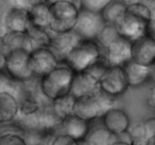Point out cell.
Instances as JSON below:
<instances>
[{
  "label": "cell",
  "mask_w": 155,
  "mask_h": 145,
  "mask_svg": "<svg viewBox=\"0 0 155 145\" xmlns=\"http://www.w3.org/2000/svg\"><path fill=\"white\" fill-rule=\"evenodd\" d=\"M119 137L103 126L90 128L83 142L86 145H111Z\"/></svg>",
  "instance_id": "20"
},
{
  "label": "cell",
  "mask_w": 155,
  "mask_h": 145,
  "mask_svg": "<svg viewBox=\"0 0 155 145\" xmlns=\"http://www.w3.org/2000/svg\"><path fill=\"white\" fill-rule=\"evenodd\" d=\"M111 145H131V143H130L129 140H117L116 141L114 142Z\"/></svg>",
  "instance_id": "38"
},
{
  "label": "cell",
  "mask_w": 155,
  "mask_h": 145,
  "mask_svg": "<svg viewBox=\"0 0 155 145\" xmlns=\"http://www.w3.org/2000/svg\"><path fill=\"white\" fill-rule=\"evenodd\" d=\"M62 133L71 136L77 141L84 140L90 130V122L75 114L70 115L62 119L61 124Z\"/></svg>",
  "instance_id": "15"
},
{
  "label": "cell",
  "mask_w": 155,
  "mask_h": 145,
  "mask_svg": "<svg viewBox=\"0 0 155 145\" xmlns=\"http://www.w3.org/2000/svg\"><path fill=\"white\" fill-rule=\"evenodd\" d=\"M5 24L8 31L27 33L31 26L29 11L12 7L6 14Z\"/></svg>",
  "instance_id": "18"
},
{
  "label": "cell",
  "mask_w": 155,
  "mask_h": 145,
  "mask_svg": "<svg viewBox=\"0 0 155 145\" xmlns=\"http://www.w3.org/2000/svg\"><path fill=\"white\" fill-rule=\"evenodd\" d=\"M152 67V71H153V75L155 76V63L153 64V66H151Z\"/></svg>",
  "instance_id": "41"
},
{
  "label": "cell",
  "mask_w": 155,
  "mask_h": 145,
  "mask_svg": "<svg viewBox=\"0 0 155 145\" xmlns=\"http://www.w3.org/2000/svg\"><path fill=\"white\" fill-rule=\"evenodd\" d=\"M103 125L117 136L126 134L130 128V119L122 109L117 107L109 109L101 116Z\"/></svg>",
  "instance_id": "14"
},
{
  "label": "cell",
  "mask_w": 155,
  "mask_h": 145,
  "mask_svg": "<svg viewBox=\"0 0 155 145\" xmlns=\"http://www.w3.org/2000/svg\"><path fill=\"white\" fill-rule=\"evenodd\" d=\"M20 113L18 97L8 92H0V124L15 122Z\"/></svg>",
  "instance_id": "17"
},
{
  "label": "cell",
  "mask_w": 155,
  "mask_h": 145,
  "mask_svg": "<svg viewBox=\"0 0 155 145\" xmlns=\"http://www.w3.org/2000/svg\"><path fill=\"white\" fill-rule=\"evenodd\" d=\"M60 63L49 48L35 49L30 52L29 65L34 77L40 79Z\"/></svg>",
  "instance_id": "9"
},
{
  "label": "cell",
  "mask_w": 155,
  "mask_h": 145,
  "mask_svg": "<svg viewBox=\"0 0 155 145\" xmlns=\"http://www.w3.org/2000/svg\"><path fill=\"white\" fill-rule=\"evenodd\" d=\"M130 87H139L146 83L153 76L152 67L140 64L133 60L124 66Z\"/></svg>",
  "instance_id": "16"
},
{
  "label": "cell",
  "mask_w": 155,
  "mask_h": 145,
  "mask_svg": "<svg viewBox=\"0 0 155 145\" xmlns=\"http://www.w3.org/2000/svg\"><path fill=\"white\" fill-rule=\"evenodd\" d=\"M80 40L81 38L74 30L54 33L49 48L56 56L58 61L63 63Z\"/></svg>",
  "instance_id": "13"
},
{
  "label": "cell",
  "mask_w": 155,
  "mask_h": 145,
  "mask_svg": "<svg viewBox=\"0 0 155 145\" xmlns=\"http://www.w3.org/2000/svg\"><path fill=\"white\" fill-rule=\"evenodd\" d=\"M48 29H42L30 26L27 32L30 39L32 51L42 48H49L52 35L49 33Z\"/></svg>",
  "instance_id": "24"
},
{
  "label": "cell",
  "mask_w": 155,
  "mask_h": 145,
  "mask_svg": "<svg viewBox=\"0 0 155 145\" xmlns=\"http://www.w3.org/2000/svg\"><path fill=\"white\" fill-rule=\"evenodd\" d=\"M58 1L71 2L75 4L79 8H82V0H45V2H47L48 4H51V3L54 2H58Z\"/></svg>",
  "instance_id": "37"
},
{
  "label": "cell",
  "mask_w": 155,
  "mask_h": 145,
  "mask_svg": "<svg viewBox=\"0 0 155 145\" xmlns=\"http://www.w3.org/2000/svg\"><path fill=\"white\" fill-rule=\"evenodd\" d=\"M149 11L151 18V27L155 24V0H139Z\"/></svg>",
  "instance_id": "34"
},
{
  "label": "cell",
  "mask_w": 155,
  "mask_h": 145,
  "mask_svg": "<svg viewBox=\"0 0 155 145\" xmlns=\"http://www.w3.org/2000/svg\"><path fill=\"white\" fill-rule=\"evenodd\" d=\"M115 99L101 91L92 95L80 97L76 99L74 114L91 122L101 117L109 109L116 107Z\"/></svg>",
  "instance_id": "3"
},
{
  "label": "cell",
  "mask_w": 155,
  "mask_h": 145,
  "mask_svg": "<svg viewBox=\"0 0 155 145\" xmlns=\"http://www.w3.org/2000/svg\"><path fill=\"white\" fill-rule=\"evenodd\" d=\"M99 76L90 70L75 72L70 93L76 98L99 92Z\"/></svg>",
  "instance_id": "12"
},
{
  "label": "cell",
  "mask_w": 155,
  "mask_h": 145,
  "mask_svg": "<svg viewBox=\"0 0 155 145\" xmlns=\"http://www.w3.org/2000/svg\"><path fill=\"white\" fill-rule=\"evenodd\" d=\"M148 145H155V137H151L148 141Z\"/></svg>",
  "instance_id": "40"
},
{
  "label": "cell",
  "mask_w": 155,
  "mask_h": 145,
  "mask_svg": "<svg viewBox=\"0 0 155 145\" xmlns=\"http://www.w3.org/2000/svg\"><path fill=\"white\" fill-rule=\"evenodd\" d=\"M6 54H7V52H6L5 47L3 42L2 36H0V70L5 69Z\"/></svg>",
  "instance_id": "36"
},
{
  "label": "cell",
  "mask_w": 155,
  "mask_h": 145,
  "mask_svg": "<svg viewBox=\"0 0 155 145\" xmlns=\"http://www.w3.org/2000/svg\"><path fill=\"white\" fill-rule=\"evenodd\" d=\"M48 145H80V142L71 136L61 133L54 136Z\"/></svg>",
  "instance_id": "31"
},
{
  "label": "cell",
  "mask_w": 155,
  "mask_h": 145,
  "mask_svg": "<svg viewBox=\"0 0 155 145\" xmlns=\"http://www.w3.org/2000/svg\"><path fill=\"white\" fill-rule=\"evenodd\" d=\"M30 145H48L47 143H33V144H30Z\"/></svg>",
  "instance_id": "42"
},
{
  "label": "cell",
  "mask_w": 155,
  "mask_h": 145,
  "mask_svg": "<svg viewBox=\"0 0 155 145\" xmlns=\"http://www.w3.org/2000/svg\"><path fill=\"white\" fill-rule=\"evenodd\" d=\"M116 27L120 36L130 42L151 33V20L128 10Z\"/></svg>",
  "instance_id": "7"
},
{
  "label": "cell",
  "mask_w": 155,
  "mask_h": 145,
  "mask_svg": "<svg viewBox=\"0 0 155 145\" xmlns=\"http://www.w3.org/2000/svg\"><path fill=\"white\" fill-rule=\"evenodd\" d=\"M104 57V49L96 40L81 39L65 60L75 72L88 70Z\"/></svg>",
  "instance_id": "2"
},
{
  "label": "cell",
  "mask_w": 155,
  "mask_h": 145,
  "mask_svg": "<svg viewBox=\"0 0 155 145\" xmlns=\"http://www.w3.org/2000/svg\"><path fill=\"white\" fill-rule=\"evenodd\" d=\"M21 83L14 80L5 69L0 70V92H8L18 97V94L21 92L19 86Z\"/></svg>",
  "instance_id": "28"
},
{
  "label": "cell",
  "mask_w": 155,
  "mask_h": 145,
  "mask_svg": "<svg viewBox=\"0 0 155 145\" xmlns=\"http://www.w3.org/2000/svg\"><path fill=\"white\" fill-rule=\"evenodd\" d=\"M30 52L17 49L7 53L5 64V72L16 82L24 83L34 77L29 65Z\"/></svg>",
  "instance_id": "6"
},
{
  "label": "cell",
  "mask_w": 155,
  "mask_h": 145,
  "mask_svg": "<svg viewBox=\"0 0 155 145\" xmlns=\"http://www.w3.org/2000/svg\"><path fill=\"white\" fill-rule=\"evenodd\" d=\"M142 124L148 138L151 139V137H155V117L148 118L142 122Z\"/></svg>",
  "instance_id": "32"
},
{
  "label": "cell",
  "mask_w": 155,
  "mask_h": 145,
  "mask_svg": "<svg viewBox=\"0 0 155 145\" xmlns=\"http://www.w3.org/2000/svg\"><path fill=\"white\" fill-rule=\"evenodd\" d=\"M39 130L43 134H48L54 131L58 126H61L62 119L54 113L52 107H41L39 110Z\"/></svg>",
  "instance_id": "22"
},
{
  "label": "cell",
  "mask_w": 155,
  "mask_h": 145,
  "mask_svg": "<svg viewBox=\"0 0 155 145\" xmlns=\"http://www.w3.org/2000/svg\"><path fill=\"white\" fill-rule=\"evenodd\" d=\"M128 80L121 66H107L99 78V89L110 97L117 98L129 89Z\"/></svg>",
  "instance_id": "5"
},
{
  "label": "cell",
  "mask_w": 155,
  "mask_h": 145,
  "mask_svg": "<svg viewBox=\"0 0 155 145\" xmlns=\"http://www.w3.org/2000/svg\"><path fill=\"white\" fill-rule=\"evenodd\" d=\"M6 52L17 49H24L31 52L32 48L27 33L8 31L2 36Z\"/></svg>",
  "instance_id": "23"
},
{
  "label": "cell",
  "mask_w": 155,
  "mask_h": 145,
  "mask_svg": "<svg viewBox=\"0 0 155 145\" xmlns=\"http://www.w3.org/2000/svg\"><path fill=\"white\" fill-rule=\"evenodd\" d=\"M44 1H45V0H44Z\"/></svg>",
  "instance_id": "43"
},
{
  "label": "cell",
  "mask_w": 155,
  "mask_h": 145,
  "mask_svg": "<svg viewBox=\"0 0 155 145\" xmlns=\"http://www.w3.org/2000/svg\"><path fill=\"white\" fill-rule=\"evenodd\" d=\"M132 60L145 66H153L155 63V36L152 33L132 42Z\"/></svg>",
  "instance_id": "11"
},
{
  "label": "cell",
  "mask_w": 155,
  "mask_h": 145,
  "mask_svg": "<svg viewBox=\"0 0 155 145\" xmlns=\"http://www.w3.org/2000/svg\"><path fill=\"white\" fill-rule=\"evenodd\" d=\"M146 103L148 107L155 111V85L150 88L147 95Z\"/></svg>",
  "instance_id": "35"
},
{
  "label": "cell",
  "mask_w": 155,
  "mask_h": 145,
  "mask_svg": "<svg viewBox=\"0 0 155 145\" xmlns=\"http://www.w3.org/2000/svg\"><path fill=\"white\" fill-rule=\"evenodd\" d=\"M119 36H120V35L118 33L116 26L105 24L95 40L101 45V48L104 49Z\"/></svg>",
  "instance_id": "26"
},
{
  "label": "cell",
  "mask_w": 155,
  "mask_h": 145,
  "mask_svg": "<svg viewBox=\"0 0 155 145\" xmlns=\"http://www.w3.org/2000/svg\"><path fill=\"white\" fill-rule=\"evenodd\" d=\"M29 16L31 26L38 28L48 30L52 21L49 4L44 0L38 2L29 10Z\"/></svg>",
  "instance_id": "19"
},
{
  "label": "cell",
  "mask_w": 155,
  "mask_h": 145,
  "mask_svg": "<svg viewBox=\"0 0 155 145\" xmlns=\"http://www.w3.org/2000/svg\"><path fill=\"white\" fill-rule=\"evenodd\" d=\"M49 5L52 21L48 30L53 33L74 30L80 8L67 1L54 2Z\"/></svg>",
  "instance_id": "4"
},
{
  "label": "cell",
  "mask_w": 155,
  "mask_h": 145,
  "mask_svg": "<svg viewBox=\"0 0 155 145\" xmlns=\"http://www.w3.org/2000/svg\"><path fill=\"white\" fill-rule=\"evenodd\" d=\"M76 99L75 97L69 93L51 101V107L54 113L61 119H64L67 116L74 114Z\"/></svg>",
  "instance_id": "25"
},
{
  "label": "cell",
  "mask_w": 155,
  "mask_h": 145,
  "mask_svg": "<svg viewBox=\"0 0 155 145\" xmlns=\"http://www.w3.org/2000/svg\"><path fill=\"white\" fill-rule=\"evenodd\" d=\"M127 135L131 145H148L150 139L146 134L143 124L138 123L130 128Z\"/></svg>",
  "instance_id": "27"
},
{
  "label": "cell",
  "mask_w": 155,
  "mask_h": 145,
  "mask_svg": "<svg viewBox=\"0 0 155 145\" xmlns=\"http://www.w3.org/2000/svg\"><path fill=\"white\" fill-rule=\"evenodd\" d=\"M0 145H28L23 134L8 131L0 135Z\"/></svg>",
  "instance_id": "29"
},
{
  "label": "cell",
  "mask_w": 155,
  "mask_h": 145,
  "mask_svg": "<svg viewBox=\"0 0 155 145\" xmlns=\"http://www.w3.org/2000/svg\"><path fill=\"white\" fill-rule=\"evenodd\" d=\"M75 72L66 63H60L54 69L41 77L39 89L42 95L48 101L71 92Z\"/></svg>",
  "instance_id": "1"
},
{
  "label": "cell",
  "mask_w": 155,
  "mask_h": 145,
  "mask_svg": "<svg viewBox=\"0 0 155 145\" xmlns=\"http://www.w3.org/2000/svg\"><path fill=\"white\" fill-rule=\"evenodd\" d=\"M104 25L105 23L101 13L82 8L79 11L74 30L81 39L95 40Z\"/></svg>",
  "instance_id": "8"
},
{
  "label": "cell",
  "mask_w": 155,
  "mask_h": 145,
  "mask_svg": "<svg viewBox=\"0 0 155 145\" xmlns=\"http://www.w3.org/2000/svg\"><path fill=\"white\" fill-rule=\"evenodd\" d=\"M123 1H124V2L127 5H129L133 4V3L139 2V0H123Z\"/></svg>",
  "instance_id": "39"
},
{
  "label": "cell",
  "mask_w": 155,
  "mask_h": 145,
  "mask_svg": "<svg viewBox=\"0 0 155 145\" xmlns=\"http://www.w3.org/2000/svg\"><path fill=\"white\" fill-rule=\"evenodd\" d=\"M112 1L113 0H82V8L101 13V11Z\"/></svg>",
  "instance_id": "30"
},
{
  "label": "cell",
  "mask_w": 155,
  "mask_h": 145,
  "mask_svg": "<svg viewBox=\"0 0 155 145\" xmlns=\"http://www.w3.org/2000/svg\"><path fill=\"white\" fill-rule=\"evenodd\" d=\"M12 7L20 8L29 11L36 3L42 0H12Z\"/></svg>",
  "instance_id": "33"
},
{
  "label": "cell",
  "mask_w": 155,
  "mask_h": 145,
  "mask_svg": "<svg viewBox=\"0 0 155 145\" xmlns=\"http://www.w3.org/2000/svg\"><path fill=\"white\" fill-rule=\"evenodd\" d=\"M127 11V5L123 0H113L101 11L103 20L106 24L117 26Z\"/></svg>",
  "instance_id": "21"
},
{
  "label": "cell",
  "mask_w": 155,
  "mask_h": 145,
  "mask_svg": "<svg viewBox=\"0 0 155 145\" xmlns=\"http://www.w3.org/2000/svg\"><path fill=\"white\" fill-rule=\"evenodd\" d=\"M104 58L108 66H124L132 60V42L119 36L104 48Z\"/></svg>",
  "instance_id": "10"
}]
</instances>
